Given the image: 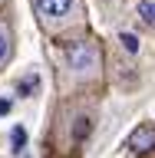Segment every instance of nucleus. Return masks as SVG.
I'll use <instances>...</instances> for the list:
<instances>
[{
  "label": "nucleus",
  "mask_w": 155,
  "mask_h": 158,
  "mask_svg": "<svg viewBox=\"0 0 155 158\" xmlns=\"http://www.w3.org/2000/svg\"><path fill=\"white\" fill-rule=\"evenodd\" d=\"M129 148L132 152H152L155 148V125H139L132 135H129Z\"/></svg>",
  "instance_id": "nucleus-3"
},
{
  "label": "nucleus",
  "mask_w": 155,
  "mask_h": 158,
  "mask_svg": "<svg viewBox=\"0 0 155 158\" xmlns=\"http://www.w3.org/2000/svg\"><path fill=\"white\" fill-rule=\"evenodd\" d=\"M33 10L43 23L46 20H63L73 13V0H33Z\"/></svg>",
  "instance_id": "nucleus-2"
},
{
  "label": "nucleus",
  "mask_w": 155,
  "mask_h": 158,
  "mask_svg": "<svg viewBox=\"0 0 155 158\" xmlns=\"http://www.w3.org/2000/svg\"><path fill=\"white\" fill-rule=\"evenodd\" d=\"M119 43H122V46H126L129 53H136V49H139V40H136V33H122V36H119Z\"/></svg>",
  "instance_id": "nucleus-7"
},
{
  "label": "nucleus",
  "mask_w": 155,
  "mask_h": 158,
  "mask_svg": "<svg viewBox=\"0 0 155 158\" xmlns=\"http://www.w3.org/2000/svg\"><path fill=\"white\" fill-rule=\"evenodd\" d=\"M10 53H13V33H10V27L0 20V66H7Z\"/></svg>",
  "instance_id": "nucleus-4"
},
{
  "label": "nucleus",
  "mask_w": 155,
  "mask_h": 158,
  "mask_svg": "<svg viewBox=\"0 0 155 158\" xmlns=\"http://www.w3.org/2000/svg\"><path fill=\"white\" fill-rule=\"evenodd\" d=\"M66 59H69V69L76 76H93L99 69V49L93 43H69L66 46Z\"/></svg>",
  "instance_id": "nucleus-1"
},
{
  "label": "nucleus",
  "mask_w": 155,
  "mask_h": 158,
  "mask_svg": "<svg viewBox=\"0 0 155 158\" xmlns=\"http://www.w3.org/2000/svg\"><path fill=\"white\" fill-rule=\"evenodd\" d=\"M139 13H142V20H145L149 27H155V3H149V0L139 3Z\"/></svg>",
  "instance_id": "nucleus-6"
},
{
  "label": "nucleus",
  "mask_w": 155,
  "mask_h": 158,
  "mask_svg": "<svg viewBox=\"0 0 155 158\" xmlns=\"http://www.w3.org/2000/svg\"><path fill=\"white\" fill-rule=\"evenodd\" d=\"M7 109H10V102H7V99H3V102H0V115H3V112H7Z\"/></svg>",
  "instance_id": "nucleus-9"
},
{
  "label": "nucleus",
  "mask_w": 155,
  "mask_h": 158,
  "mask_svg": "<svg viewBox=\"0 0 155 158\" xmlns=\"http://www.w3.org/2000/svg\"><path fill=\"white\" fill-rule=\"evenodd\" d=\"M13 145H17V152L27 145V132H23V128H13Z\"/></svg>",
  "instance_id": "nucleus-8"
},
{
  "label": "nucleus",
  "mask_w": 155,
  "mask_h": 158,
  "mask_svg": "<svg viewBox=\"0 0 155 158\" xmlns=\"http://www.w3.org/2000/svg\"><path fill=\"white\" fill-rule=\"evenodd\" d=\"M89 128H93V122H89V118H76V128H73V138H86L89 135Z\"/></svg>",
  "instance_id": "nucleus-5"
}]
</instances>
